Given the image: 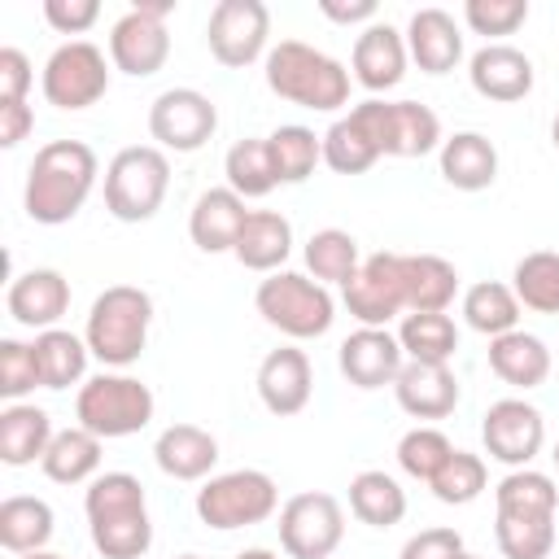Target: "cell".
Instances as JSON below:
<instances>
[{"mask_svg":"<svg viewBox=\"0 0 559 559\" xmlns=\"http://www.w3.org/2000/svg\"><path fill=\"white\" fill-rule=\"evenodd\" d=\"M550 459H555V467H559V441H555V454H550Z\"/></svg>","mask_w":559,"mask_h":559,"instance_id":"cell-59","label":"cell"},{"mask_svg":"<svg viewBox=\"0 0 559 559\" xmlns=\"http://www.w3.org/2000/svg\"><path fill=\"white\" fill-rule=\"evenodd\" d=\"M170 188V162L157 144L118 148L105 166V210L118 223H148Z\"/></svg>","mask_w":559,"mask_h":559,"instance_id":"cell-4","label":"cell"},{"mask_svg":"<svg viewBox=\"0 0 559 559\" xmlns=\"http://www.w3.org/2000/svg\"><path fill=\"white\" fill-rule=\"evenodd\" d=\"M511 293L520 297V306L537 314H559V253L555 249L524 253L511 271Z\"/></svg>","mask_w":559,"mask_h":559,"instance_id":"cell-36","label":"cell"},{"mask_svg":"<svg viewBox=\"0 0 559 559\" xmlns=\"http://www.w3.org/2000/svg\"><path fill=\"white\" fill-rule=\"evenodd\" d=\"M358 127L376 140L380 157H424L441 148V118L419 100H358L349 109Z\"/></svg>","mask_w":559,"mask_h":559,"instance_id":"cell-8","label":"cell"},{"mask_svg":"<svg viewBox=\"0 0 559 559\" xmlns=\"http://www.w3.org/2000/svg\"><path fill=\"white\" fill-rule=\"evenodd\" d=\"M271 35V9L262 0H218L205 22V44L218 66L245 70L266 52Z\"/></svg>","mask_w":559,"mask_h":559,"instance_id":"cell-12","label":"cell"},{"mask_svg":"<svg viewBox=\"0 0 559 559\" xmlns=\"http://www.w3.org/2000/svg\"><path fill=\"white\" fill-rule=\"evenodd\" d=\"M35 127V109L26 100H0V144L17 148Z\"/></svg>","mask_w":559,"mask_h":559,"instance_id":"cell-52","label":"cell"},{"mask_svg":"<svg viewBox=\"0 0 559 559\" xmlns=\"http://www.w3.org/2000/svg\"><path fill=\"white\" fill-rule=\"evenodd\" d=\"M493 502L498 511L507 515H555L559 511V489L546 472H533V467H515L498 480L493 489Z\"/></svg>","mask_w":559,"mask_h":559,"instance_id":"cell-40","label":"cell"},{"mask_svg":"<svg viewBox=\"0 0 559 559\" xmlns=\"http://www.w3.org/2000/svg\"><path fill=\"white\" fill-rule=\"evenodd\" d=\"M17 559H66V555H52V550H35V555H17Z\"/></svg>","mask_w":559,"mask_h":559,"instance_id":"cell-56","label":"cell"},{"mask_svg":"<svg viewBox=\"0 0 559 559\" xmlns=\"http://www.w3.org/2000/svg\"><path fill=\"white\" fill-rule=\"evenodd\" d=\"M266 87L280 100L332 114L349 100V70L336 57H328L301 39H280L266 52Z\"/></svg>","mask_w":559,"mask_h":559,"instance_id":"cell-2","label":"cell"},{"mask_svg":"<svg viewBox=\"0 0 559 559\" xmlns=\"http://www.w3.org/2000/svg\"><path fill=\"white\" fill-rule=\"evenodd\" d=\"M406 52L424 74H450L463 61V35L445 9H415L406 22Z\"/></svg>","mask_w":559,"mask_h":559,"instance_id":"cell-23","label":"cell"},{"mask_svg":"<svg viewBox=\"0 0 559 559\" xmlns=\"http://www.w3.org/2000/svg\"><path fill=\"white\" fill-rule=\"evenodd\" d=\"M245 218H249L245 197H236L231 188H205L188 214V236L201 253H231Z\"/></svg>","mask_w":559,"mask_h":559,"instance_id":"cell-22","label":"cell"},{"mask_svg":"<svg viewBox=\"0 0 559 559\" xmlns=\"http://www.w3.org/2000/svg\"><path fill=\"white\" fill-rule=\"evenodd\" d=\"M231 253H236L240 266L275 275L288 262V253H293V223L280 210H249Z\"/></svg>","mask_w":559,"mask_h":559,"instance_id":"cell-26","label":"cell"},{"mask_svg":"<svg viewBox=\"0 0 559 559\" xmlns=\"http://www.w3.org/2000/svg\"><path fill=\"white\" fill-rule=\"evenodd\" d=\"M463 17L476 35H515L528 22V0H467Z\"/></svg>","mask_w":559,"mask_h":559,"instance_id":"cell-48","label":"cell"},{"mask_svg":"<svg viewBox=\"0 0 559 559\" xmlns=\"http://www.w3.org/2000/svg\"><path fill=\"white\" fill-rule=\"evenodd\" d=\"M550 140H555V148H559V114H555V122H550Z\"/></svg>","mask_w":559,"mask_h":559,"instance_id":"cell-57","label":"cell"},{"mask_svg":"<svg viewBox=\"0 0 559 559\" xmlns=\"http://www.w3.org/2000/svg\"><path fill=\"white\" fill-rule=\"evenodd\" d=\"M92 524V546L105 559H140L153 546V520L148 507L144 511H127V515H105V520H87Z\"/></svg>","mask_w":559,"mask_h":559,"instance_id":"cell-41","label":"cell"},{"mask_svg":"<svg viewBox=\"0 0 559 559\" xmlns=\"http://www.w3.org/2000/svg\"><path fill=\"white\" fill-rule=\"evenodd\" d=\"M306 266L319 284H349L362 266V253H358V240L341 227H323L306 240Z\"/></svg>","mask_w":559,"mask_h":559,"instance_id":"cell-37","label":"cell"},{"mask_svg":"<svg viewBox=\"0 0 559 559\" xmlns=\"http://www.w3.org/2000/svg\"><path fill=\"white\" fill-rule=\"evenodd\" d=\"M35 70L22 48H0V100H26Z\"/></svg>","mask_w":559,"mask_h":559,"instance_id":"cell-51","label":"cell"},{"mask_svg":"<svg viewBox=\"0 0 559 559\" xmlns=\"http://www.w3.org/2000/svg\"><path fill=\"white\" fill-rule=\"evenodd\" d=\"M236 559H280L275 550H266V546H249V550H240Z\"/></svg>","mask_w":559,"mask_h":559,"instance_id":"cell-55","label":"cell"},{"mask_svg":"<svg viewBox=\"0 0 559 559\" xmlns=\"http://www.w3.org/2000/svg\"><path fill=\"white\" fill-rule=\"evenodd\" d=\"M144 485L131 472H100L87 493H83V511L87 520H105V515H127V511H144Z\"/></svg>","mask_w":559,"mask_h":559,"instance_id":"cell-46","label":"cell"},{"mask_svg":"<svg viewBox=\"0 0 559 559\" xmlns=\"http://www.w3.org/2000/svg\"><path fill=\"white\" fill-rule=\"evenodd\" d=\"M100 17L96 0H44V22L61 35H83Z\"/></svg>","mask_w":559,"mask_h":559,"instance_id":"cell-49","label":"cell"},{"mask_svg":"<svg viewBox=\"0 0 559 559\" xmlns=\"http://www.w3.org/2000/svg\"><path fill=\"white\" fill-rule=\"evenodd\" d=\"M459 555H463V537H459L454 528L437 524V528L415 533V537L402 546L397 559H459Z\"/></svg>","mask_w":559,"mask_h":559,"instance_id":"cell-50","label":"cell"},{"mask_svg":"<svg viewBox=\"0 0 559 559\" xmlns=\"http://www.w3.org/2000/svg\"><path fill=\"white\" fill-rule=\"evenodd\" d=\"M489 371L511 389H537L550 376V349L542 336L515 328V332L489 341Z\"/></svg>","mask_w":559,"mask_h":559,"instance_id":"cell-28","label":"cell"},{"mask_svg":"<svg viewBox=\"0 0 559 559\" xmlns=\"http://www.w3.org/2000/svg\"><path fill=\"white\" fill-rule=\"evenodd\" d=\"M345 310L362 323V328H384L389 319H397L406 310V284H402V253H367L358 275L341 288Z\"/></svg>","mask_w":559,"mask_h":559,"instance_id":"cell-13","label":"cell"},{"mask_svg":"<svg viewBox=\"0 0 559 559\" xmlns=\"http://www.w3.org/2000/svg\"><path fill=\"white\" fill-rule=\"evenodd\" d=\"M218 131V105L197 87H166L148 105V135L162 153H197Z\"/></svg>","mask_w":559,"mask_h":559,"instance_id":"cell-11","label":"cell"},{"mask_svg":"<svg viewBox=\"0 0 559 559\" xmlns=\"http://www.w3.org/2000/svg\"><path fill=\"white\" fill-rule=\"evenodd\" d=\"M485 480H489L485 459L480 454H467V450H454L450 463L428 480V489L445 507H467V502H476L485 493Z\"/></svg>","mask_w":559,"mask_h":559,"instance_id":"cell-44","label":"cell"},{"mask_svg":"<svg viewBox=\"0 0 559 559\" xmlns=\"http://www.w3.org/2000/svg\"><path fill=\"white\" fill-rule=\"evenodd\" d=\"M336 362H341V376L354 389H384L402 376L406 354H402V341L389 328H358L341 341Z\"/></svg>","mask_w":559,"mask_h":559,"instance_id":"cell-15","label":"cell"},{"mask_svg":"<svg viewBox=\"0 0 559 559\" xmlns=\"http://www.w3.org/2000/svg\"><path fill=\"white\" fill-rule=\"evenodd\" d=\"M170 57V35H166V22L162 17H148L140 9H127L114 31H109V61L114 70L131 74V79H148L166 66Z\"/></svg>","mask_w":559,"mask_h":559,"instance_id":"cell-16","label":"cell"},{"mask_svg":"<svg viewBox=\"0 0 559 559\" xmlns=\"http://www.w3.org/2000/svg\"><path fill=\"white\" fill-rule=\"evenodd\" d=\"M148 323H153V297L135 284H109L87 310L83 341L92 358H100L105 367H131L144 354Z\"/></svg>","mask_w":559,"mask_h":559,"instance_id":"cell-3","label":"cell"},{"mask_svg":"<svg viewBox=\"0 0 559 559\" xmlns=\"http://www.w3.org/2000/svg\"><path fill=\"white\" fill-rule=\"evenodd\" d=\"M345 537V511L332 493L306 489L280 507V546L293 559H332Z\"/></svg>","mask_w":559,"mask_h":559,"instance_id":"cell-10","label":"cell"},{"mask_svg":"<svg viewBox=\"0 0 559 559\" xmlns=\"http://www.w3.org/2000/svg\"><path fill=\"white\" fill-rule=\"evenodd\" d=\"M179 559H201V555H179Z\"/></svg>","mask_w":559,"mask_h":559,"instance_id":"cell-60","label":"cell"},{"mask_svg":"<svg viewBox=\"0 0 559 559\" xmlns=\"http://www.w3.org/2000/svg\"><path fill=\"white\" fill-rule=\"evenodd\" d=\"M467 79L485 100H524L533 92V61L511 44H485L467 61Z\"/></svg>","mask_w":559,"mask_h":559,"instance_id":"cell-21","label":"cell"},{"mask_svg":"<svg viewBox=\"0 0 559 559\" xmlns=\"http://www.w3.org/2000/svg\"><path fill=\"white\" fill-rule=\"evenodd\" d=\"M310 389H314V380H310V358H306V349L280 345V349H271V354L262 358V367H258V397H262V406H266L271 415L288 419V415L306 411V406H310Z\"/></svg>","mask_w":559,"mask_h":559,"instance_id":"cell-18","label":"cell"},{"mask_svg":"<svg viewBox=\"0 0 559 559\" xmlns=\"http://www.w3.org/2000/svg\"><path fill=\"white\" fill-rule=\"evenodd\" d=\"M441 179L459 192H485L498 179V148L480 131H459L441 140Z\"/></svg>","mask_w":559,"mask_h":559,"instance_id":"cell-25","label":"cell"},{"mask_svg":"<svg viewBox=\"0 0 559 559\" xmlns=\"http://www.w3.org/2000/svg\"><path fill=\"white\" fill-rule=\"evenodd\" d=\"M52 419L44 406H31V402H9L0 411V459L9 467H26L35 459L48 454L52 445Z\"/></svg>","mask_w":559,"mask_h":559,"instance_id":"cell-29","label":"cell"},{"mask_svg":"<svg viewBox=\"0 0 559 559\" xmlns=\"http://www.w3.org/2000/svg\"><path fill=\"white\" fill-rule=\"evenodd\" d=\"M450 454H454L450 437H445L441 428H428V424L411 428V432L397 441V467H402L406 476L424 480V485H428V480L450 463Z\"/></svg>","mask_w":559,"mask_h":559,"instance_id":"cell-45","label":"cell"},{"mask_svg":"<svg viewBox=\"0 0 559 559\" xmlns=\"http://www.w3.org/2000/svg\"><path fill=\"white\" fill-rule=\"evenodd\" d=\"M319 13L328 22H341V26H354V22H376V0H319Z\"/></svg>","mask_w":559,"mask_h":559,"instance_id":"cell-53","label":"cell"},{"mask_svg":"<svg viewBox=\"0 0 559 559\" xmlns=\"http://www.w3.org/2000/svg\"><path fill=\"white\" fill-rule=\"evenodd\" d=\"M402 284L411 314H445L459 293V271L437 253H402Z\"/></svg>","mask_w":559,"mask_h":559,"instance_id":"cell-27","label":"cell"},{"mask_svg":"<svg viewBox=\"0 0 559 559\" xmlns=\"http://www.w3.org/2000/svg\"><path fill=\"white\" fill-rule=\"evenodd\" d=\"M349 511L371 528H393L406 515V489L389 472H358L349 480Z\"/></svg>","mask_w":559,"mask_h":559,"instance_id":"cell-34","label":"cell"},{"mask_svg":"<svg viewBox=\"0 0 559 559\" xmlns=\"http://www.w3.org/2000/svg\"><path fill=\"white\" fill-rule=\"evenodd\" d=\"M323 162H328L336 175H362V170H371V166L380 162V148H376V140L358 127V118L345 114V118H336V122L323 131Z\"/></svg>","mask_w":559,"mask_h":559,"instance_id":"cell-42","label":"cell"},{"mask_svg":"<svg viewBox=\"0 0 559 559\" xmlns=\"http://www.w3.org/2000/svg\"><path fill=\"white\" fill-rule=\"evenodd\" d=\"M52 537V507L31 493H13L0 502V546L9 555H35Z\"/></svg>","mask_w":559,"mask_h":559,"instance_id":"cell-31","label":"cell"},{"mask_svg":"<svg viewBox=\"0 0 559 559\" xmlns=\"http://www.w3.org/2000/svg\"><path fill=\"white\" fill-rule=\"evenodd\" d=\"M4 306L22 328L48 332L70 310V280L52 266H31V271L13 275L9 293H4Z\"/></svg>","mask_w":559,"mask_h":559,"instance_id":"cell-17","label":"cell"},{"mask_svg":"<svg viewBox=\"0 0 559 559\" xmlns=\"http://www.w3.org/2000/svg\"><path fill=\"white\" fill-rule=\"evenodd\" d=\"M131 9H140V13H148V17H166V13L175 9V0H135Z\"/></svg>","mask_w":559,"mask_h":559,"instance_id":"cell-54","label":"cell"},{"mask_svg":"<svg viewBox=\"0 0 559 559\" xmlns=\"http://www.w3.org/2000/svg\"><path fill=\"white\" fill-rule=\"evenodd\" d=\"M493 537H498V550L507 559H550L555 515H507V511H498Z\"/></svg>","mask_w":559,"mask_h":559,"instance_id":"cell-43","label":"cell"},{"mask_svg":"<svg viewBox=\"0 0 559 559\" xmlns=\"http://www.w3.org/2000/svg\"><path fill=\"white\" fill-rule=\"evenodd\" d=\"M266 148H271L280 183H306L314 175V166L323 162V135H314L310 127H297V122L275 127L266 135Z\"/></svg>","mask_w":559,"mask_h":559,"instance_id":"cell-35","label":"cell"},{"mask_svg":"<svg viewBox=\"0 0 559 559\" xmlns=\"http://www.w3.org/2000/svg\"><path fill=\"white\" fill-rule=\"evenodd\" d=\"M397 341L406 362H450L459 349V328L450 314H406Z\"/></svg>","mask_w":559,"mask_h":559,"instance_id":"cell-38","label":"cell"},{"mask_svg":"<svg viewBox=\"0 0 559 559\" xmlns=\"http://www.w3.org/2000/svg\"><path fill=\"white\" fill-rule=\"evenodd\" d=\"M223 175H227V188L236 197H266L275 192V162H271V148L266 140H236L223 157Z\"/></svg>","mask_w":559,"mask_h":559,"instance_id":"cell-39","label":"cell"},{"mask_svg":"<svg viewBox=\"0 0 559 559\" xmlns=\"http://www.w3.org/2000/svg\"><path fill=\"white\" fill-rule=\"evenodd\" d=\"M480 441H485L489 459H498V463H507L515 472V467H528L542 454V445H546V419H542V411L533 402L502 397V402H493L485 411Z\"/></svg>","mask_w":559,"mask_h":559,"instance_id":"cell-14","label":"cell"},{"mask_svg":"<svg viewBox=\"0 0 559 559\" xmlns=\"http://www.w3.org/2000/svg\"><path fill=\"white\" fill-rule=\"evenodd\" d=\"M393 397L415 419H445L459 406V380L450 362H406L393 380Z\"/></svg>","mask_w":559,"mask_h":559,"instance_id":"cell-19","label":"cell"},{"mask_svg":"<svg viewBox=\"0 0 559 559\" xmlns=\"http://www.w3.org/2000/svg\"><path fill=\"white\" fill-rule=\"evenodd\" d=\"M39 87H44V100L57 109H87L109 92V61L96 44L70 39L44 61Z\"/></svg>","mask_w":559,"mask_h":559,"instance_id":"cell-9","label":"cell"},{"mask_svg":"<svg viewBox=\"0 0 559 559\" xmlns=\"http://www.w3.org/2000/svg\"><path fill=\"white\" fill-rule=\"evenodd\" d=\"M153 389L135 376H122V371H100L92 380H83L79 397H74V415L87 432H96L100 441H114V437H131L140 428H148L153 419Z\"/></svg>","mask_w":559,"mask_h":559,"instance_id":"cell-6","label":"cell"},{"mask_svg":"<svg viewBox=\"0 0 559 559\" xmlns=\"http://www.w3.org/2000/svg\"><path fill=\"white\" fill-rule=\"evenodd\" d=\"M153 459L170 480H201L218 463V441L201 424H170L157 432Z\"/></svg>","mask_w":559,"mask_h":559,"instance_id":"cell-24","label":"cell"},{"mask_svg":"<svg viewBox=\"0 0 559 559\" xmlns=\"http://www.w3.org/2000/svg\"><path fill=\"white\" fill-rule=\"evenodd\" d=\"M463 319L472 332L480 336H507L515 332L520 323V297L511 293V284H498V280H480L463 293Z\"/></svg>","mask_w":559,"mask_h":559,"instance_id":"cell-33","label":"cell"},{"mask_svg":"<svg viewBox=\"0 0 559 559\" xmlns=\"http://www.w3.org/2000/svg\"><path fill=\"white\" fill-rule=\"evenodd\" d=\"M275 507H280V489L258 467H236V472L210 476L197 489V515H201V524H210L218 533L262 524L275 515Z\"/></svg>","mask_w":559,"mask_h":559,"instance_id":"cell-7","label":"cell"},{"mask_svg":"<svg viewBox=\"0 0 559 559\" xmlns=\"http://www.w3.org/2000/svg\"><path fill=\"white\" fill-rule=\"evenodd\" d=\"M87 341L66 332V328H48L35 336V362H39V384L44 389H70L83 380L87 371Z\"/></svg>","mask_w":559,"mask_h":559,"instance_id":"cell-32","label":"cell"},{"mask_svg":"<svg viewBox=\"0 0 559 559\" xmlns=\"http://www.w3.org/2000/svg\"><path fill=\"white\" fill-rule=\"evenodd\" d=\"M44 476L57 480V485H83V480H96L100 472V437L87 432L83 424L74 428H61L48 445V454L39 459Z\"/></svg>","mask_w":559,"mask_h":559,"instance_id":"cell-30","label":"cell"},{"mask_svg":"<svg viewBox=\"0 0 559 559\" xmlns=\"http://www.w3.org/2000/svg\"><path fill=\"white\" fill-rule=\"evenodd\" d=\"M96 175H100L96 153L83 140H48L26 170V192H22L26 214L44 227L70 223L92 197Z\"/></svg>","mask_w":559,"mask_h":559,"instance_id":"cell-1","label":"cell"},{"mask_svg":"<svg viewBox=\"0 0 559 559\" xmlns=\"http://www.w3.org/2000/svg\"><path fill=\"white\" fill-rule=\"evenodd\" d=\"M406 57H411V52H406V35L393 31L389 22H371V26L354 39L349 66H354V79H358L367 92H389V87L402 83Z\"/></svg>","mask_w":559,"mask_h":559,"instance_id":"cell-20","label":"cell"},{"mask_svg":"<svg viewBox=\"0 0 559 559\" xmlns=\"http://www.w3.org/2000/svg\"><path fill=\"white\" fill-rule=\"evenodd\" d=\"M31 389H44V384H39L35 345L4 336V341H0V393H4L9 402H17V397H26Z\"/></svg>","mask_w":559,"mask_h":559,"instance_id":"cell-47","label":"cell"},{"mask_svg":"<svg viewBox=\"0 0 559 559\" xmlns=\"http://www.w3.org/2000/svg\"><path fill=\"white\" fill-rule=\"evenodd\" d=\"M253 306L271 328H280L293 341H314L336 319V301H332L328 284H319L310 275H297V271L266 275L253 293Z\"/></svg>","mask_w":559,"mask_h":559,"instance_id":"cell-5","label":"cell"},{"mask_svg":"<svg viewBox=\"0 0 559 559\" xmlns=\"http://www.w3.org/2000/svg\"><path fill=\"white\" fill-rule=\"evenodd\" d=\"M459 559H480V555H472V550H463V555H459Z\"/></svg>","mask_w":559,"mask_h":559,"instance_id":"cell-58","label":"cell"}]
</instances>
